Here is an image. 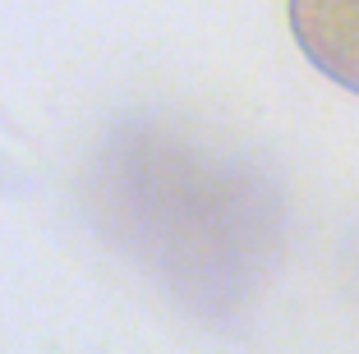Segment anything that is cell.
Wrapping results in <instances>:
<instances>
[{
    "label": "cell",
    "mask_w": 359,
    "mask_h": 354,
    "mask_svg": "<svg viewBox=\"0 0 359 354\" xmlns=\"http://www.w3.org/2000/svg\"><path fill=\"white\" fill-rule=\"evenodd\" d=\"M97 230L198 318L254 294L281 240L272 179L161 115H125L88 166Z\"/></svg>",
    "instance_id": "6da1fadb"
},
{
    "label": "cell",
    "mask_w": 359,
    "mask_h": 354,
    "mask_svg": "<svg viewBox=\"0 0 359 354\" xmlns=\"http://www.w3.org/2000/svg\"><path fill=\"white\" fill-rule=\"evenodd\" d=\"M285 14L304 60L359 97V0H290Z\"/></svg>",
    "instance_id": "7a4b0ae2"
}]
</instances>
